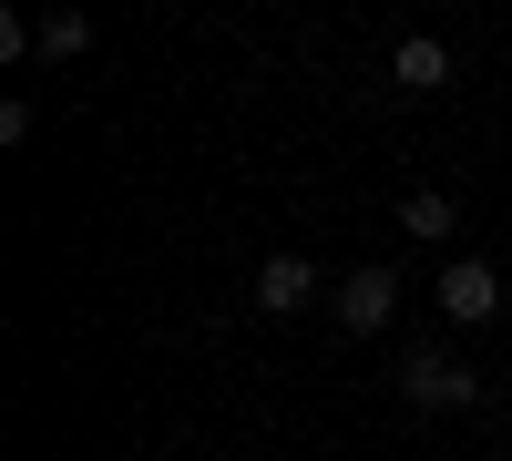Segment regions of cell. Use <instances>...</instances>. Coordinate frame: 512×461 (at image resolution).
<instances>
[{"label": "cell", "mask_w": 512, "mask_h": 461, "mask_svg": "<svg viewBox=\"0 0 512 461\" xmlns=\"http://www.w3.org/2000/svg\"><path fill=\"white\" fill-rule=\"evenodd\" d=\"M82 41H93V21H82V11H52V21H41V52H52V62H72Z\"/></svg>", "instance_id": "52a82bcc"}, {"label": "cell", "mask_w": 512, "mask_h": 461, "mask_svg": "<svg viewBox=\"0 0 512 461\" xmlns=\"http://www.w3.org/2000/svg\"><path fill=\"white\" fill-rule=\"evenodd\" d=\"M441 318H451V328L502 318V277H492L482 257H451V267H441Z\"/></svg>", "instance_id": "3957f363"}, {"label": "cell", "mask_w": 512, "mask_h": 461, "mask_svg": "<svg viewBox=\"0 0 512 461\" xmlns=\"http://www.w3.org/2000/svg\"><path fill=\"white\" fill-rule=\"evenodd\" d=\"M400 400H410V410H482V380H472V369H451L441 349H410V359H400Z\"/></svg>", "instance_id": "6da1fadb"}, {"label": "cell", "mask_w": 512, "mask_h": 461, "mask_svg": "<svg viewBox=\"0 0 512 461\" xmlns=\"http://www.w3.org/2000/svg\"><path fill=\"white\" fill-rule=\"evenodd\" d=\"M390 82H400V93H441V82H451V52H441L431 31H410L400 52H390Z\"/></svg>", "instance_id": "5b68a950"}, {"label": "cell", "mask_w": 512, "mask_h": 461, "mask_svg": "<svg viewBox=\"0 0 512 461\" xmlns=\"http://www.w3.org/2000/svg\"><path fill=\"white\" fill-rule=\"evenodd\" d=\"M308 298H318V257H297V246H277V257L256 267V308H267V318H297Z\"/></svg>", "instance_id": "277c9868"}, {"label": "cell", "mask_w": 512, "mask_h": 461, "mask_svg": "<svg viewBox=\"0 0 512 461\" xmlns=\"http://www.w3.org/2000/svg\"><path fill=\"white\" fill-rule=\"evenodd\" d=\"M390 308H400V277L390 267H349V277H338V328H349V339H379Z\"/></svg>", "instance_id": "7a4b0ae2"}, {"label": "cell", "mask_w": 512, "mask_h": 461, "mask_svg": "<svg viewBox=\"0 0 512 461\" xmlns=\"http://www.w3.org/2000/svg\"><path fill=\"white\" fill-rule=\"evenodd\" d=\"M451 226H461V205H451V195H441V185H420V195H410V205H400V236H420V246H441V236H451Z\"/></svg>", "instance_id": "8992f818"}]
</instances>
